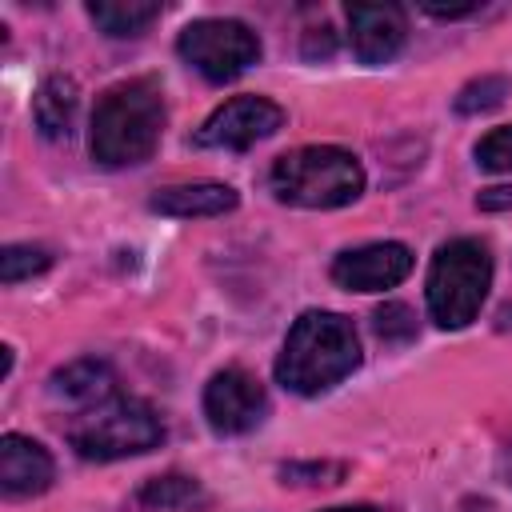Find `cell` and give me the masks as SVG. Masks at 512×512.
I'll list each match as a JSON object with an SVG mask.
<instances>
[{"label": "cell", "mask_w": 512, "mask_h": 512, "mask_svg": "<svg viewBox=\"0 0 512 512\" xmlns=\"http://www.w3.org/2000/svg\"><path fill=\"white\" fill-rule=\"evenodd\" d=\"M164 120H168L164 88L152 76L112 84L92 112V132H88L92 160L100 168H132L152 160L164 136Z\"/></svg>", "instance_id": "obj_1"}, {"label": "cell", "mask_w": 512, "mask_h": 512, "mask_svg": "<svg viewBox=\"0 0 512 512\" xmlns=\"http://www.w3.org/2000/svg\"><path fill=\"white\" fill-rule=\"evenodd\" d=\"M360 368V336L340 312H300L276 356V380L296 396H320Z\"/></svg>", "instance_id": "obj_2"}, {"label": "cell", "mask_w": 512, "mask_h": 512, "mask_svg": "<svg viewBox=\"0 0 512 512\" xmlns=\"http://www.w3.org/2000/svg\"><path fill=\"white\" fill-rule=\"evenodd\" d=\"M268 188L280 204L292 208H344L364 192V168L348 148L304 144L276 156Z\"/></svg>", "instance_id": "obj_3"}, {"label": "cell", "mask_w": 512, "mask_h": 512, "mask_svg": "<svg viewBox=\"0 0 512 512\" xmlns=\"http://www.w3.org/2000/svg\"><path fill=\"white\" fill-rule=\"evenodd\" d=\"M488 288H492L488 244L476 236H456V240L440 244L432 264H428V280H424L428 316L448 332L468 328L480 316Z\"/></svg>", "instance_id": "obj_4"}, {"label": "cell", "mask_w": 512, "mask_h": 512, "mask_svg": "<svg viewBox=\"0 0 512 512\" xmlns=\"http://www.w3.org/2000/svg\"><path fill=\"white\" fill-rule=\"evenodd\" d=\"M164 440V424L148 400L136 396H112L104 404L84 408L68 424V444L84 460H124L152 452Z\"/></svg>", "instance_id": "obj_5"}, {"label": "cell", "mask_w": 512, "mask_h": 512, "mask_svg": "<svg viewBox=\"0 0 512 512\" xmlns=\"http://www.w3.org/2000/svg\"><path fill=\"white\" fill-rule=\"evenodd\" d=\"M176 52L188 68H196L212 84H228L244 76L260 60V36L244 20H224V16H204L192 20L176 36Z\"/></svg>", "instance_id": "obj_6"}, {"label": "cell", "mask_w": 512, "mask_h": 512, "mask_svg": "<svg viewBox=\"0 0 512 512\" xmlns=\"http://www.w3.org/2000/svg\"><path fill=\"white\" fill-rule=\"evenodd\" d=\"M284 128V108L268 96H232L224 100L192 136L196 148H220V152H244L272 132Z\"/></svg>", "instance_id": "obj_7"}, {"label": "cell", "mask_w": 512, "mask_h": 512, "mask_svg": "<svg viewBox=\"0 0 512 512\" xmlns=\"http://www.w3.org/2000/svg\"><path fill=\"white\" fill-rule=\"evenodd\" d=\"M268 412L264 384L244 368H220L204 384V416L212 432L220 436H244L252 432Z\"/></svg>", "instance_id": "obj_8"}, {"label": "cell", "mask_w": 512, "mask_h": 512, "mask_svg": "<svg viewBox=\"0 0 512 512\" xmlns=\"http://www.w3.org/2000/svg\"><path fill=\"white\" fill-rule=\"evenodd\" d=\"M328 272L348 292H384V288H396L412 272V248L400 240H376V244L344 248Z\"/></svg>", "instance_id": "obj_9"}, {"label": "cell", "mask_w": 512, "mask_h": 512, "mask_svg": "<svg viewBox=\"0 0 512 512\" xmlns=\"http://www.w3.org/2000/svg\"><path fill=\"white\" fill-rule=\"evenodd\" d=\"M348 40L360 64H388L408 40L404 8L400 4H348Z\"/></svg>", "instance_id": "obj_10"}, {"label": "cell", "mask_w": 512, "mask_h": 512, "mask_svg": "<svg viewBox=\"0 0 512 512\" xmlns=\"http://www.w3.org/2000/svg\"><path fill=\"white\" fill-rule=\"evenodd\" d=\"M56 476V464L48 456V448L32 436H20V432H8L0 436V488L4 496H40Z\"/></svg>", "instance_id": "obj_11"}, {"label": "cell", "mask_w": 512, "mask_h": 512, "mask_svg": "<svg viewBox=\"0 0 512 512\" xmlns=\"http://www.w3.org/2000/svg\"><path fill=\"white\" fill-rule=\"evenodd\" d=\"M240 204L236 188L228 184H216V180H196V184H172V188H160L148 208L160 212V216H176V220H200V216H224Z\"/></svg>", "instance_id": "obj_12"}, {"label": "cell", "mask_w": 512, "mask_h": 512, "mask_svg": "<svg viewBox=\"0 0 512 512\" xmlns=\"http://www.w3.org/2000/svg\"><path fill=\"white\" fill-rule=\"evenodd\" d=\"M52 396L64 400V404H76L80 412L92 408V404H104L116 396V372L108 360H96V356H80L64 368L52 372Z\"/></svg>", "instance_id": "obj_13"}, {"label": "cell", "mask_w": 512, "mask_h": 512, "mask_svg": "<svg viewBox=\"0 0 512 512\" xmlns=\"http://www.w3.org/2000/svg\"><path fill=\"white\" fill-rule=\"evenodd\" d=\"M76 104H80V92H76V80L68 76H48L36 96H32V120L40 128L44 140H64L72 132V116H76Z\"/></svg>", "instance_id": "obj_14"}, {"label": "cell", "mask_w": 512, "mask_h": 512, "mask_svg": "<svg viewBox=\"0 0 512 512\" xmlns=\"http://www.w3.org/2000/svg\"><path fill=\"white\" fill-rule=\"evenodd\" d=\"M160 4L152 0H100V4H88V16L92 24L112 36V40H124V36H140L152 28V20H160Z\"/></svg>", "instance_id": "obj_15"}, {"label": "cell", "mask_w": 512, "mask_h": 512, "mask_svg": "<svg viewBox=\"0 0 512 512\" xmlns=\"http://www.w3.org/2000/svg\"><path fill=\"white\" fill-rule=\"evenodd\" d=\"M136 500H140L144 508H152V512H180V508L200 504V500H204V488H200V480H192V476L168 472V476L144 480L140 492H136Z\"/></svg>", "instance_id": "obj_16"}, {"label": "cell", "mask_w": 512, "mask_h": 512, "mask_svg": "<svg viewBox=\"0 0 512 512\" xmlns=\"http://www.w3.org/2000/svg\"><path fill=\"white\" fill-rule=\"evenodd\" d=\"M52 268V252L40 248V244H8L0 252V280L4 284H20V280H32L40 272Z\"/></svg>", "instance_id": "obj_17"}, {"label": "cell", "mask_w": 512, "mask_h": 512, "mask_svg": "<svg viewBox=\"0 0 512 512\" xmlns=\"http://www.w3.org/2000/svg\"><path fill=\"white\" fill-rule=\"evenodd\" d=\"M512 92L508 76H480V80H468L460 92H456V112L460 116H476V112H492L504 104V96Z\"/></svg>", "instance_id": "obj_18"}, {"label": "cell", "mask_w": 512, "mask_h": 512, "mask_svg": "<svg viewBox=\"0 0 512 512\" xmlns=\"http://www.w3.org/2000/svg\"><path fill=\"white\" fill-rule=\"evenodd\" d=\"M372 324H376V336L384 340V344H408L412 336H416V316H412V308L408 304H384V308H376V316H372Z\"/></svg>", "instance_id": "obj_19"}, {"label": "cell", "mask_w": 512, "mask_h": 512, "mask_svg": "<svg viewBox=\"0 0 512 512\" xmlns=\"http://www.w3.org/2000/svg\"><path fill=\"white\" fill-rule=\"evenodd\" d=\"M476 164L484 172H512V124L492 128L476 140Z\"/></svg>", "instance_id": "obj_20"}, {"label": "cell", "mask_w": 512, "mask_h": 512, "mask_svg": "<svg viewBox=\"0 0 512 512\" xmlns=\"http://www.w3.org/2000/svg\"><path fill=\"white\" fill-rule=\"evenodd\" d=\"M344 472L348 468L336 460H308V464H284L280 468L284 484H340Z\"/></svg>", "instance_id": "obj_21"}, {"label": "cell", "mask_w": 512, "mask_h": 512, "mask_svg": "<svg viewBox=\"0 0 512 512\" xmlns=\"http://www.w3.org/2000/svg\"><path fill=\"white\" fill-rule=\"evenodd\" d=\"M476 208H480V212H512V184L484 188V192L476 196Z\"/></svg>", "instance_id": "obj_22"}, {"label": "cell", "mask_w": 512, "mask_h": 512, "mask_svg": "<svg viewBox=\"0 0 512 512\" xmlns=\"http://www.w3.org/2000/svg\"><path fill=\"white\" fill-rule=\"evenodd\" d=\"M424 12L436 16V20H460V16L480 12V4H424Z\"/></svg>", "instance_id": "obj_23"}, {"label": "cell", "mask_w": 512, "mask_h": 512, "mask_svg": "<svg viewBox=\"0 0 512 512\" xmlns=\"http://www.w3.org/2000/svg\"><path fill=\"white\" fill-rule=\"evenodd\" d=\"M324 512H376L372 504H344V508H324Z\"/></svg>", "instance_id": "obj_24"}]
</instances>
